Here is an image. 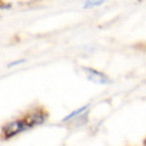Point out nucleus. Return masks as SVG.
Instances as JSON below:
<instances>
[{
  "label": "nucleus",
  "instance_id": "obj_4",
  "mask_svg": "<svg viewBox=\"0 0 146 146\" xmlns=\"http://www.w3.org/2000/svg\"><path fill=\"white\" fill-rule=\"evenodd\" d=\"M88 108H89V104H86V105H84V106H82L79 108L74 110L73 112H71L70 115H67L65 118H63L62 122H68V121L74 119V118H77V117L80 116V115H83V113H86V110H88Z\"/></svg>",
  "mask_w": 146,
  "mask_h": 146
},
{
  "label": "nucleus",
  "instance_id": "obj_2",
  "mask_svg": "<svg viewBox=\"0 0 146 146\" xmlns=\"http://www.w3.org/2000/svg\"><path fill=\"white\" fill-rule=\"evenodd\" d=\"M83 71L85 72V76L89 80H91L93 83H98V84H111L112 80L110 77H107L105 73L100 72L95 68L91 67H83Z\"/></svg>",
  "mask_w": 146,
  "mask_h": 146
},
{
  "label": "nucleus",
  "instance_id": "obj_3",
  "mask_svg": "<svg viewBox=\"0 0 146 146\" xmlns=\"http://www.w3.org/2000/svg\"><path fill=\"white\" fill-rule=\"evenodd\" d=\"M48 118V113L44 111V110H38V111H34V112H31L29 115H27L23 119L26 121L27 125H28L29 129H32L33 127H36L39 124H43L45 123Z\"/></svg>",
  "mask_w": 146,
  "mask_h": 146
},
{
  "label": "nucleus",
  "instance_id": "obj_1",
  "mask_svg": "<svg viewBox=\"0 0 146 146\" xmlns=\"http://www.w3.org/2000/svg\"><path fill=\"white\" fill-rule=\"evenodd\" d=\"M29 128L27 125L26 121L22 118V119H17V121H12L10 123L3 128V135L5 139H10L12 136H15L17 134L22 133V131H26L28 130Z\"/></svg>",
  "mask_w": 146,
  "mask_h": 146
},
{
  "label": "nucleus",
  "instance_id": "obj_6",
  "mask_svg": "<svg viewBox=\"0 0 146 146\" xmlns=\"http://www.w3.org/2000/svg\"><path fill=\"white\" fill-rule=\"evenodd\" d=\"M22 62H25V60H17V61H13V62H11L10 65H7V67H12V66H17V65H20V63H22Z\"/></svg>",
  "mask_w": 146,
  "mask_h": 146
},
{
  "label": "nucleus",
  "instance_id": "obj_5",
  "mask_svg": "<svg viewBox=\"0 0 146 146\" xmlns=\"http://www.w3.org/2000/svg\"><path fill=\"white\" fill-rule=\"evenodd\" d=\"M102 3H104V1H85V3L83 4V7H84V9H91V7L102 5Z\"/></svg>",
  "mask_w": 146,
  "mask_h": 146
}]
</instances>
